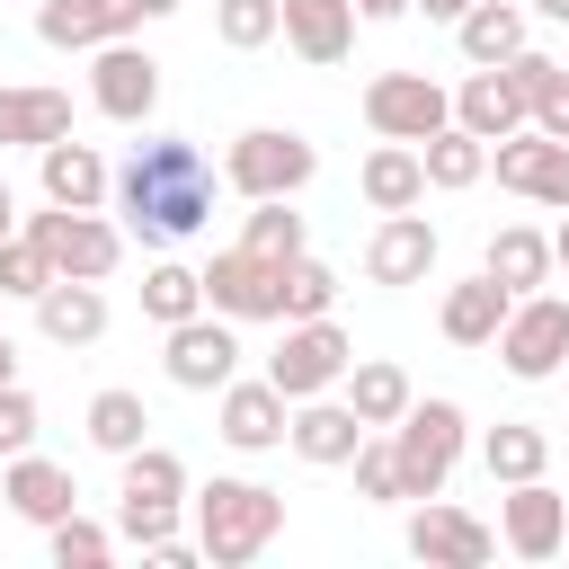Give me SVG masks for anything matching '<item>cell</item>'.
Instances as JSON below:
<instances>
[{
    "instance_id": "obj_16",
    "label": "cell",
    "mask_w": 569,
    "mask_h": 569,
    "mask_svg": "<svg viewBox=\"0 0 569 569\" xmlns=\"http://www.w3.org/2000/svg\"><path fill=\"white\" fill-rule=\"evenodd\" d=\"M365 276L373 284H427L436 276V222L409 204V213H382L373 240H365Z\"/></svg>"
},
{
    "instance_id": "obj_5",
    "label": "cell",
    "mask_w": 569,
    "mask_h": 569,
    "mask_svg": "<svg viewBox=\"0 0 569 569\" xmlns=\"http://www.w3.org/2000/svg\"><path fill=\"white\" fill-rule=\"evenodd\" d=\"M489 347H498V365L516 382H551L569 365V293H516Z\"/></svg>"
},
{
    "instance_id": "obj_34",
    "label": "cell",
    "mask_w": 569,
    "mask_h": 569,
    "mask_svg": "<svg viewBox=\"0 0 569 569\" xmlns=\"http://www.w3.org/2000/svg\"><path fill=\"white\" fill-rule=\"evenodd\" d=\"M142 436H151V409H142V391L107 382V391L89 400V445H98V453H133Z\"/></svg>"
},
{
    "instance_id": "obj_51",
    "label": "cell",
    "mask_w": 569,
    "mask_h": 569,
    "mask_svg": "<svg viewBox=\"0 0 569 569\" xmlns=\"http://www.w3.org/2000/svg\"><path fill=\"white\" fill-rule=\"evenodd\" d=\"M560 551H569V533H560Z\"/></svg>"
},
{
    "instance_id": "obj_27",
    "label": "cell",
    "mask_w": 569,
    "mask_h": 569,
    "mask_svg": "<svg viewBox=\"0 0 569 569\" xmlns=\"http://www.w3.org/2000/svg\"><path fill=\"white\" fill-rule=\"evenodd\" d=\"M338 400H347V409H356L365 427H391V418H400V409L418 400V382H409V373H400L391 356H356V365L338 373Z\"/></svg>"
},
{
    "instance_id": "obj_42",
    "label": "cell",
    "mask_w": 569,
    "mask_h": 569,
    "mask_svg": "<svg viewBox=\"0 0 569 569\" xmlns=\"http://www.w3.org/2000/svg\"><path fill=\"white\" fill-rule=\"evenodd\" d=\"M36 427H44V418H36V391H27V382H0V462H9V453H27V445H36Z\"/></svg>"
},
{
    "instance_id": "obj_40",
    "label": "cell",
    "mask_w": 569,
    "mask_h": 569,
    "mask_svg": "<svg viewBox=\"0 0 569 569\" xmlns=\"http://www.w3.org/2000/svg\"><path fill=\"white\" fill-rule=\"evenodd\" d=\"M44 284H53V267H44V249H36L27 231H9V240H0V293H9V302H36Z\"/></svg>"
},
{
    "instance_id": "obj_35",
    "label": "cell",
    "mask_w": 569,
    "mask_h": 569,
    "mask_svg": "<svg viewBox=\"0 0 569 569\" xmlns=\"http://www.w3.org/2000/svg\"><path fill=\"white\" fill-rule=\"evenodd\" d=\"M240 249H258V258H293V249H302V213H293V196H258L249 222H240Z\"/></svg>"
},
{
    "instance_id": "obj_38",
    "label": "cell",
    "mask_w": 569,
    "mask_h": 569,
    "mask_svg": "<svg viewBox=\"0 0 569 569\" xmlns=\"http://www.w3.org/2000/svg\"><path fill=\"white\" fill-rule=\"evenodd\" d=\"M44 542H53V569H98V560L116 551V533H107V525H89L80 507H71V516H53V525H44Z\"/></svg>"
},
{
    "instance_id": "obj_23",
    "label": "cell",
    "mask_w": 569,
    "mask_h": 569,
    "mask_svg": "<svg viewBox=\"0 0 569 569\" xmlns=\"http://www.w3.org/2000/svg\"><path fill=\"white\" fill-rule=\"evenodd\" d=\"M187 462L169 453V445H133V453H116V507H187Z\"/></svg>"
},
{
    "instance_id": "obj_30",
    "label": "cell",
    "mask_w": 569,
    "mask_h": 569,
    "mask_svg": "<svg viewBox=\"0 0 569 569\" xmlns=\"http://www.w3.org/2000/svg\"><path fill=\"white\" fill-rule=\"evenodd\" d=\"M418 169H427V187H436V196H462V187H480V178H489V142H480V133H462V124H436V133L418 142Z\"/></svg>"
},
{
    "instance_id": "obj_49",
    "label": "cell",
    "mask_w": 569,
    "mask_h": 569,
    "mask_svg": "<svg viewBox=\"0 0 569 569\" xmlns=\"http://www.w3.org/2000/svg\"><path fill=\"white\" fill-rule=\"evenodd\" d=\"M0 382H18V338H0Z\"/></svg>"
},
{
    "instance_id": "obj_43",
    "label": "cell",
    "mask_w": 569,
    "mask_h": 569,
    "mask_svg": "<svg viewBox=\"0 0 569 569\" xmlns=\"http://www.w3.org/2000/svg\"><path fill=\"white\" fill-rule=\"evenodd\" d=\"M525 204H551V213H569V142H542V160H533V187H525Z\"/></svg>"
},
{
    "instance_id": "obj_9",
    "label": "cell",
    "mask_w": 569,
    "mask_h": 569,
    "mask_svg": "<svg viewBox=\"0 0 569 569\" xmlns=\"http://www.w3.org/2000/svg\"><path fill=\"white\" fill-rule=\"evenodd\" d=\"M196 276H204V311H222V320H284V293H276L284 284V258H258V249L231 240Z\"/></svg>"
},
{
    "instance_id": "obj_10",
    "label": "cell",
    "mask_w": 569,
    "mask_h": 569,
    "mask_svg": "<svg viewBox=\"0 0 569 569\" xmlns=\"http://www.w3.org/2000/svg\"><path fill=\"white\" fill-rule=\"evenodd\" d=\"M365 124L382 142H427L436 124H453V89H436L427 71H373L365 80Z\"/></svg>"
},
{
    "instance_id": "obj_33",
    "label": "cell",
    "mask_w": 569,
    "mask_h": 569,
    "mask_svg": "<svg viewBox=\"0 0 569 569\" xmlns=\"http://www.w3.org/2000/svg\"><path fill=\"white\" fill-rule=\"evenodd\" d=\"M196 311H204V276L178 267V258H151L142 267V320L169 329V320H196Z\"/></svg>"
},
{
    "instance_id": "obj_22",
    "label": "cell",
    "mask_w": 569,
    "mask_h": 569,
    "mask_svg": "<svg viewBox=\"0 0 569 569\" xmlns=\"http://www.w3.org/2000/svg\"><path fill=\"white\" fill-rule=\"evenodd\" d=\"M36 329H44L53 347H98V338H107V293H98L89 276H53V284L36 293Z\"/></svg>"
},
{
    "instance_id": "obj_25",
    "label": "cell",
    "mask_w": 569,
    "mask_h": 569,
    "mask_svg": "<svg viewBox=\"0 0 569 569\" xmlns=\"http://www.w3.org/2000/svg\"><path fill=\"white\" fill-rule=\"evenodd\" d=\"M507 302H516V293H507L489 267H480V276L445 284V311H436V329H445L453 347H489V338H498V320H507Z\"/></svg>"
},
{
    "instance_id": "obj_28",
    "label": "cell",
    "mask_w": 569,
    "mask_h": 569,
    "mask_svg": "<svg viewBox=\"0 0 569 569\" xmlns=\"http://www.w3.org/2000/svg\"><path fill=\"white\" fill-rule=\"evenodd\" d=\"M453 44H462L471 71H489V62L525 53V9H516V0H471V9L453 18Z\"/></svg>"
},
{
    "instance_id": "obj_11",
    "label": "cell",
    "mask_w": 569,
    "mask_h": 569,
    "mask_svg": "<svg viewBox=\"0 0 569 569\" xmlns=\"http://www.w3.org/2000/svg\"><path fill=\"white\" fill-rule=\"evenodd\" d=\"M160 365H169V382H178V391H222V382L240 373V320H222V311L169 320Z\"/></svg>"
},
{
    "instance_id": "obj_13",
    "label": "cell",
    "mask_w": 569,
    "mask_h": 569,
    "mask_svg": "<svg viewBox=\"0 0 569 569\" xmlns=\"http://www.w3.org/2000/svg\"><path fill=\"white\" fill-rule=\"evenodd\" d=\"M560 533H569V498L551 480H507L498 498V542L516 560H560Z\"/></svg>"
},
{
    "instance_id": "obj_12",
    "label": "cell",
    "mask_w": 569,
    "mask_h": 569,
    "mask_svg": "<svg viewBox=\"0 0 569 569\" xmlns=\"http://www.w3.org/2000/svg\"><path fill=\"white\" fill-rule=\"evenodd\" d=\"M284 418H293V400H284L267 373H258V382L231 373V382L213 391V427H222L231 453H276V445H284Z\"/></svg>"
},
{
    "instance_id": "obj_45",
    "label": "cell",
    "mask_w": 569,
    "mask_h": 569,
    "mask_svg": "<svg viewBox=\"0 0 569 569\" xmlns=\"http://www.w3.org/2000/svg\"><path fill=\"white\" fill-rule=\"evenodd\" d=\"M409 9H427V18H445V27H453V18L471 9V0H409Z\"/></svg>"
},
{
    "instance_id": "obj_15",
    "label": "cell",
    "mask_w": 569,
    "mask_h": 569,
    "mask_svg": "<svg viewBox=\"0 0 569 569\" xmlns=\"http://www.w3.org/2000/svg\"><path fill=\"white\" fill-rule=\"evenodd\" d=\"M498 551V533L480 525V516H462V507H445V498H418V516H409V560H427V569H480Z\"/></svg>"
},
{
    "instance_id": "obj_3",
    "label": "cell",
    "mask_w": 569,
    "mask_h": 569,
    "mask_svg": "<svg viewBox=\"0 0 569 569\" xmlns=\"http://www.w3.org/2000/svg\"><path fill=\"white\" fill-rule=\"evenodd\" d=\"M382 436H391V453H400V498H445L471 418H462V400H409Z\"/></svg>"
},
{
    "instance_id": "obj_20",
    "label": "cell",
    "mask_w": 569,
    "mask_h": 569,
    "mask_svg": "<svg viewBox=\"0 0 569 569\" xmlns=\"http://www.w3.org/2000/svg\"><path fill=\"white\" fill-rule=\"evenodd\" d=\"M142 18L124 9V0H36V36L53 44V53H89V44H107V36H133Z\"/></svg>"
},
{
    "instance_id": "obj_8",
    "label": "cell",
    "mask_w": 569,
    "mask_h": 569,
    "mask_svg": "<svg viewBox=\"0 0 569 569\" xmlns=\"http://www.w3.org/2000/svg\"><path fill=\"white\" fill-rule=\"evenodd\" d=\"M89 107H98L107 124H151V107H160V62H151L133 36L89 44Z\"/></svg>"
},
{
    "instance_id": "obj_50",
    "label": "cell",
    "mask_w": 569,
    "mask_h": 569,
    "mask_svg": "<svg viewBox=\"0 0 569 569\" xmlns=\"http://www.w3.org/2000/svg\"><path fill=\"white\" fill-rule=\"evenodd\" d=\"M533 9H542V18H560V27H569V0H533Z\"/></svg>"
},
{
    "instance_id": "obj_47",
    "label": "cell",
    "mask_w": 569,
    "mask_h": 569,
    "mask_svg": "<svg viewBox=\"0 0 569 569\" xmlns=\"http://www.w3.org/2000/svg\"><path fill=\"white\" fill-rule=\"evenodd\" d=\"M551 276H569V213H560V231H551Z\"/></svg>"
},
{
    "instance_id": "obj_21",
    "label": "cell",
    "mask_w": 569,
    "mask_h": 569,
    "mask_svg": "<svg viewBox=\"0 0 569 569\" xmlns=\"http://www.w3.org/2000/svg\"><path fill=\"white\" fill-rule=\"evenodd\" d=\"M453 124H462V133H480V142H498V133L533 124V116H525V89H516V71H507V62L471 71V80L453 89Z\"/></svg>"
},
{
    "instance_id": "obj_17",
    "label": "cell",
    "mask_w": 569,
    "mask_h": 569,
    "mask_svg": "<svg viewBox=\"0 0 569 569\" xmlns=\"http://www.w3.org/2000/svg\"><path fill=\"white\" fill-rule=\"evenodd\" d=\"M276 36H284L311 71H338L347 44H356V0H276Z\"/></svg>"
},
{
    "instance_id": "obj_14",
    "label": "cell",
    "mask_w": 569,
    "mask_h": 569,
    "mask_svg": "<svg viewBox=\"0 0 569 569\" xmlns=\"http://www.w3.org/2000/svg\"><path fill=\"white\" fill-rule=\"evenodd\" d=\"M373 427L338 400V391H311V400H293V418H284V445L311 462V471H347V453L365 445Z\"/></svg>"
},
{
    "instance_id": "obj_26",
    "label": "cell",
    "mask_w": 569,
    "mask_h": 569,
    "mask_svg": "<svg viewBox=\"0 0 569 569\" xmlns=\"http://www.w3.org/2000/svg\"><path fill=\"white\" fill-rule=\"evenodd\" d=\"M356 187H365V204H373V213H409V204H427L418 142H373V151H365V169H356Z\"/></svg>"
},
{
    "instance_id": "obj_2",
    "label": "cell",
    "mask_w": 569,
    "mask_h": 569,
    "mask_svg": "<svg viewBox=\"0 0 569 569\" xmlns=\"http://www.w3.org/2000/svg\"><path fill=\"white\" fill-rule=\"evenodd\" d=\"M187 507H196V551L213 569H249L284 533V498L267 480H204V489H187Z\"/></svg>"
},
{
    "instance_id": "obj_18",
    "label": "cell",
    "mask_w": 569,
    "mask_h": 569,
    "mask_svg": "<svg viewBox=\"0 0 569 569\" xmlns=\"http://www.w3.org/2000/svg\"><path fill=\"white\" fill-rule=\"evenodd\" d=\"M0 507H9V516H27V525H53V516H71V507H80V489H71V471H62V462H44V453L27 445V453H9V462H0Z\"/></svg>"
},
{
    "instance_id": "obj_19",
    "label": "cell",
    "mask_w": 569,
    "mask_h": 569,
    "mask_svg": "<svg viewBox=\"0 0 569 569\" xmlns=\"http://www.w3.org/2000/svg\"><path fill=\"white\" fill-rule=\"evenodd\" d=\"M36 178H44V204H71V213H98L107 187H116V169H107L89 142H71V133L36 151Z\"/></svg>"
},
{
    "instance_id": "obj_4",
    "label": "cell",
    "mask_w": 569,
    "mask_h": 569,
    "mask_svg": "<svg viewBox=\"0 0 569 569\" xmlns=\"http://www.w3.org/2000/svg\"><path fill=\"white\" fill-rule=\"evenodd\" d=\"M311 169H320V151L293 133V124H249V133H231V151H222V187L231 196H302L311 187Z\"/></svg>"
},
{
    "instance_id": "obj_37",
    "label": "cell",
    "mask_w": 569,
    "mask_h": 569,
    "mask_svg": "<svg viewBox=\"0 0 569 569\" xmlns=\"http://www.w3.org/2000/svg\"><path fill=\"white\" fill-rule=\"evenodd\" d=\"M347 471H356V498H373V507H400V453H391V436L373 427L356 453H347Z\"/></svg>"
},
{
    "instance_id": "obj_39",
    "label": "cell",
    "mask_w": 569,
    "mask_h": 569,
    "mask_svg": "<svg viewBox=\"0 0 569 569\" xmlns=\"http://www.w3.org/2000/svg\"><path fill=\"white\" fill-rule=\"evenodd\" d=\"M213 36H222L231 53L276 44V0H213Z\"/></svg>"
},
{
    "instance_id": "obj_46",
    "label": "cell",
    "mask_w": 569,
    "mask_h": 569,
    "mask_svg": "<svg viewBox=\"0 0 569 569\" xmlns=\"http://www.w3.org/2000/svg\"><path fill=\"white\" fill-rule=\"evenodd\" d=\"M9 231H18V187L0 178V240H9Z\"/></svg>"
},
{
    "instance_id": "obj_6",
    "label": "cell",
    "mask_w": 569,
    "mask_h": 569,
    "mask_svg": "<svg viewBox=\"0 0 569 569\" xmlns=\"http://www.w3.org/2000/svg\"><path fill=\"white\" fill-rule=\"evenodd\" d=\"M18 231L44 249V267H53V276H89V284H107V276H116V258H124V231H116L107 213L44 204V213H27Z\"/></svg>"
},
{
    "instance_id": "obj_48",
    "label": "cell",
    "mask_w": 569,
    "mask_h": 569,
    "mask_svg": "<svg viewBox=\"0 0 569 569\" xmlns=\"http://www.w3.org/2000/svg\"><path fill=\"white\" fill-rule=\"evenodd\" d=\"M124 9H133V18H169L178 0H124Z\"/></svg>"
},
{
    "instance_id": "obj_7",
    "label": "cell",
    "mask_w": 569,
    "mask_h": 569,
    "mask_svg": "<svg viewBox=\"0 0 569 569\" xmlns=\"http://www.w3.org/2000/svg\"><path fill=\"white\" fill-rule=\"evenodd\" d=\"M347 365H356V338L320 311V320H284V338H276V356H267V382H276L284 400H311V391H338Z\"/></svg>"
},
{
    "instance_id": "obj_32",
    "label": "cell",
    "mask_w": 569,
    "mask_h": 569,
    "mask_svg": "<svg viewBox=\"0 0 569 569\" xmlns=\"http://www.w3.org/2000/svg\"><path fill=\"white\" fill-rule=\"evenodd\" d=\"M480 462H489L498 489H507V480H542V471H551V436L525 427V418H498V427L480 436Z\"/></svg>"
},
{
    "instance_id": "obj_41",
    "label": "cell",
    "mask_w": 569,
    "mask_h": 569,
    "mask_svg": "<svg viewBox=\"0 0 569 569\" xmlns=\"http://www.w3.org/2000/svg\"><path fill=\"white\" fill-rule=\"evenodd\" d=\"M116 542H133V551H169L178 542V507H116Z\"/></svg>"
},
{
    "instance_id": "obj_31",
    "label": "cell",
    "mask_w": 569,
    "mask_h": 569,
    "mask_svg": "<svg viewBox=\"0 0 569 569\" xmlns=\"http://www.w3.org/2000/svg\"><path fill=\"white\" fill-rule=\"evenodd\" d=\"M507 293H542L551 284V231H533V222H507V231H489V258H480Z\"/></svg>"
},
{
    "instance_id": "obj_1",
    "label": "cell",
    "mask_w": 569,
    "mask_h": 569,
    "mask_svg": "<svg viewBox=\"0 0 569 569\" xmlns=\"http://www.w3.org/2000/svg\"><path fill=\"white\" fill-rule=\"evenodd\" d=\"M213 187H222V169H213L187 133H151V142H133V160L116 169L107 204L124 213V231H133L142 249H178V240H196V231L213 222Z\"/></svg>"
},
{
    "instance_id": "obj_29",
    "label": "cell",
    "mask_w": 569,
    "mask_h": 569,
    "mask_svg": "<svg viewBox=\"0 0 569 569\" xmlns=\"http://www.w3.org/2000/svg\"><path fill=\"white\" fill-rule=\"evenodd\" d=\"M507 71H516V89H525V116H533V133H551V142H569V62H551V53H507Z\"/></svg>"
},
{
    "instance_id": "obj_36",
    "label": "cell",
    "mask_w": 569,
    "mask_h": 569,
    "mask_svg": "<svg viewBox=\"0 0 569 569\" xmlns=\"http://www.w3.org/2000/svg\"><path fill=\"white\" fill-rule=\"evenodd\" d=\"M276 293H284V320H320V311L338 302V267H320L311 249H293V258H284V284H276Z\"/></svg>"
},
{
    "instance_id": "obj_44",
    "label": "cell",
    "mask_w": 569,
    "mask_h": 569,
    "mask_svg": "<svg viewBox=\"0 0 569 569\" xmlns=\"http://www.w3.org/2000/svg\"><path fill=\"white\" fill-rule=\"evenodd\" d=\"M356 18H373V27H391V18H409V0H356Z\"/></svg>"
},
{
    "instance_id": "obj_52",
    "label": "cell",
    "mask_w": 569,
    "mask_h": 569,
    "mask_svg": "<svg viewBox=\"0 0 569 569\" xmlns=\"http://www.w3.org/2000/svg\"><path fill=\"white\" fill-rule=\"evenodd\" d=\"M560 373H569V365H560Z\"/></svg>"
},
{
    "instance_id": "obj_24",
    "label": "cell",
    "mask_w": 569,
    "mask_h": 569,
    "mask_svg": "<svg viewBox=\"0 0 569 569\" xmlns=\"http://www.w3.org/2000/svg\"><path fill=\"white\" fill-rule=\"evenodd\" d=\"M71 133V98L27 80V89H0V151H44Z\"/></svg>"
}]
</instances>
